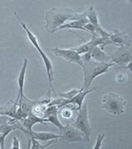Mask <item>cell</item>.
<instances>
[{
    "label": "cell",
    "instance_id": "cell-16",
    "mask_svg": "<svg viewBox=\"0 0 132 149\" xmlns=\"http://www.w3.org/2000/svg\"><path fill=\"white\" fill-rule=\"evenodd\" d=\"M27 63L28 61L27 59L25 58L23 61V65L21 67V70L19 75L17 77V85H18V88H19V93H18V96H17V103L18 102V100L21 99L24 94H23V87H24V83H25V77H26V66H27Z\"/></svg>",
    "mask_w": 132,
    "mask_h": 149
},
{
    "label": "cell",
    "instance_id": "cell-4",
    "mask_svg": "<svg viewBox=\"0 0 132 149\" xmlns=\"http://www.w3.org/2000/svg\"><path fill=\"white\" fill-rule=\"evenodd\" d=\"M125 100L115 93H108L102 97V108L109 113L122 115L125 111Z\"/></svg>",
    "mask_w": 132,
    "mask_h": 149
},
{
    "label": "cell",
    "instance_id": "cell-1",
    "mask_svg": "<svg viewBox=\"0 0 132 149\" xmlns=\"http://www.w3.org/2000/svg\"><path fill=\"white\" fill-rule=\"evenodd\" d=\"M85 15V12L78 13L69 8H54L46 13V28L50 33H54L66 21L78 20Z\"/></svg>",
    "mask_w": 132,
    "mask_h": 149
},
{
    "label": "cell",
    "instance_id": "cell-12",
    "mask_svg": "<svg viewBox=\"0 0 132 149\" xmlns=\"http://www.w3.org/2000/svg\"><path fill=\"white\" fill-rule=\"evenodd\" d=\"M90 54H91V58L93 61H95L97 62H102V63H113L111 58L108 53L105 52L103 51V49L97 46V47H94L91 51H90Z\"/></svg>",
    "mask_w": 132,
    "mask_h": 149
},
{
    "label": "cell",
    "instance_id": "cell-14",
    "mask_svg": "<svg viewBox=\"0 0 132 149\" xmlns=\"http://www.w3.org/2000/svg\"><path fill=\"white\" fill-rule=\"evenodd\" d=\"M21 122H22V126L26 128V130L32 131V126L35 125L36 123H43L48 122V121L46 118L37 117L36 114H33L32 112H31L26 118H24L21 119Z\"/></svg>",
    "mask_w": 132,
    "mask_h": 149
},
{
    "label": "cell",
    "instance_id": "cell-18",
    "mask_svg": "<svg viewBox=\"0 0 132 149\" xmlns=\"http://www.w3.org/2000/svg\"><path fill=\"white\" fill-rule=\"evenodd\" d=\"M85 13H86V17L88 18V22L92 23L93 25H94L96 27H100L97 13V12L93 6H90L89 8L87 11H85Z\"/></svg>",
    "mask_w": 132,
    "mask_h": 149
},
{
    "label": "cell",
    "instance_id": "cell-9",
    "mask_svg": "<svg viewBox=\"0 0 132 149\" xmlns=\"http://www.w3.org/2000/svg\"><path fill=\"white\" fill-rule=\"evenodd\" d=\"M108 39L112 43V45L116 47H131V37L125 32L115 30L113 32H111V35Z\"/></svg>",
    "mask_w": 132,
    "mask_h": 149
},
{
    "label": "cell",
    "instance_id": "cell-3",
    "mask_svg": "<svg viewBox=\"0 0 132 149\" xmlns=\"http://www.w3.org/2000/svg\"><path fill=\"white\" fill-rule=\"evenodd\" d=\"M14 15L17 16V20L19 21V22H20V24L21 25L22 28L26 31V35H27V37H28V38H29L30 42H31L32 45L36 47V49L37 50V52H39V54L41 55V58H42L43 62H44L45 66H46V69L47 77H48V80H49V88H48L47 98L48 99H50V95H51V91H53L52 80H53V77H54V70H53L52 63H51V61H50V60L49 59V57L46 56V54L43 52L42 49H41V47H40V44H39V42H38V40H37V37H36V36H35V35H34V34H33V33L29 30V28L26 27V24H25L23 22L21 21V19L19 17V16L17 15V13L16 12L14 13Z\"/></svg>",
    "mask_w": 132,
    "mask_h": 149
},
{
    "label": "cell",
    "instance_id": "cell-24",
    "mask_svg": "<svg viewBox=\"0 0 132 149\" xmlns=\"http://www.w3.org/2000/svg\"><path fill=\"white\" fill-rule=\"evenodd\" d=\"M128 1H129L130 3H131V2H132V0H128Z\"/></svg>",
    "mask_w": 132,
    "mask_h": 149
},
{
    "label": "cell",
    "instance_id": "cell-19",
    "mask_svg": "<svg viewBox=\"0 0 132 149\" xmlns=\"http://www.w3.org/2000/svg\"><path fill=\"white\" fill-rule=\"evenodd\" d=\"M79 90H76V89H74V90H71L69 92H66V93H59L58 95L61 98H63L64 100H70L71 98H73L77 93H79Z\"/></svg>",
    "mask_w": 132,
    "mask_h": 149
},
{
    "label": "cell",
    "instance_id": "cell-22",
    "mask_svg": "<svg viewBox=\"0 0 132 149\" xmlns=\"http://www.w3.org/2000/svg\"><path fill=\"white\" fill-rule=\"evenodd\" d=\"M12 118H10L9 116H7V115H0V125L3 124V123H6L10 122Z\"/></svg>",
    "mask_w": 132,
    "mask_h": 149
},
{
    "label": "cell",
    "instance_id": "cell-13",
    "mask_svg": "<svg viewBox=\"0 0 132 149\" xmlns=\"http://www.w3.org/2000/svg\"><path fill=\"white\" fill-rule=\"evenodd\" d=\"M15 118L12 119L10 122L3 123L0 125V148L2 149L4 148V140L5 138L13 130H16V125L14 123Z\"/></svg>",
    "mask_w": 132,
    "mask_h": 149
},
{
    "label": "cell",
    "instance_id": "cell-7",
    "mask_svg": "<svg viewBox=\"0 0 132 149\" xmlns=\"http://www.w3.org/2000/svg\"><path fill=\"white\" fill-rule=\"evenodd\" d=\"M115 64H126L131 61V47H118L114 53L108 54Z\"/></svg>",
    "mask_w": 132,
    "mask_h": 149
},
{
    "label": "cell",
    "instance_id": "cell-5",
    "mask_svg": "<svg viewBox=\"0 0 132 149\" xmlns=\"http://www.w3.org/2000/svg\"><path fill=\"white\" fill-rule=\"evenodd\" d=\"M78 115L76 119L71 123V125L75 128L79 129L84 133L85 138L87 139V142H90V137L92 133V127L90 125L88 115V104L87 103L83 104L81 109L78 110Z\"/></svg>",
    "mask_w": 132,
    "mask_h": 149
},
{
    "label": "cell",
    "instance_id": "cell-10",
    "mask_svg": "<svg viewBox=\"0 0 132 149\" xmlns=\"http://www.w3.org/2000/svg\"><path fill=\"white\" fill-rule=\"evenodd\" d=\"M96 88H93V89H89V90H87V91H79V93H77L75 95L71 98L70 100H64V99L62 103L60 104L59 105V108L60 107H63L66 104H74L75 106L77 107V110H79L81 109V107L84 104V98L86 97L87 95H88L89 93L93 92V91H95Z\"/></svg>",
    "mask_w": 132,
    "mask_h": 149
},
{
    "label": "cell",
    "instance_id": "cell-2",
    "mask_svg": "<svg viewBox=\"0 0 132 149\" xmlns=\"http://www.w3.org/2000/svg\"><path fill=\"white\" fill-rule=\"evenodd\" d=\"M115 65V63L97 62L93 59L88 61H83L81 67L84 70V83L80 91L89 90L93 81L97 76L107 72L110 67Z\"/></svg>",
    "mask_w": 132,
    "mask_h": 149
},
{
    "label": "cell",
    "instance_id": "cell-21",
    "mask_svg": "<svg viewBox=\"0 0 132 149\" xmlns=\"http://www.w3.org/2000/svg\"><path fill=\"white\" fill-rule=\"evenodd\" d=\"M127 74L124 72L119 73L116 75V80L117 83H125L127 80Z\"/></svg>",
    "mask_w": 132,
    "mask_h": 149
},
{
    "label": "cell",
    "instance_id": "cell-8",
    "mask_svg": "<svg viewBox=\"0 0 132 149\" xmlns=\"http://www.w3.org/2000/svg\"><path fill=\"white\" fill-rule=\"evenodd\" d=\"M55 56L62 57L64 60H66L69 63H76L81 66L83 63L81 56L79 55L74 49H60V48H53L51 50Z\"/></svg>",
    "mask_w": 132,
    "mask_h": 149
},
{
    "label": "cell",
    "instance_id": "cell-15",
    "mask_svg": "<svg viewBox=\"0 0 132 149\" xmlns=\"http://www.w3.org/2000/svg\"><path fill=\"white\" fill-rule=\"evenodd\" d=\"M88 23V20L86 17V15L82 17L81 18H79L78 20H72L69 22H65L62 26L59 27L58 30L59 29H77V30H83V31H86L84 28L85 24Z\"/></svg>",
    "mask_w": 132,
    "mask_h": 149
},
{
    "label": "cell",
    "instance_id": "cell-17",
    "mask_svg": "<svg viewBox=\"0 0 132 149\" xmlns=\"http://www.w3.org/2000/svg\"><path fill=\"white\" fill-rule=\"evenodd\" d=\"M32 136L35 139H37L40 142H46L53 139H59L61 138V134H56L53 133H45V132H35L32 130L31 131Z\"/></svg>",
    "mask_w": 132,
    "mask_h": 149
},
{
    "label": "cell",
    "instance_id": "cell-20",
    "mask_svg": "<svg viewBox=\"0 0 132 149\" xmlns=\"http://www.w3.org/2000/svg\"><path fill=\"white\" fill-rule=\"evenodd\" d=\"M106 135L103 134V133H99L97 137V141H96L95 146L93 147V149H100L102 148V142L105 139Z\"/></svg>",
    "mask_w": 132,
    "mask_h": 149
},
{
    "label": "cell",
    "instance_id": "cell-23",
    "mask_svg": "<svg viewBox=\"0 0 132 149\" xmlns=\"http://www.w3.org/2000/svg\"><path fill=\"white\" fill-rule=\"evenodd\" d=\"M12 148H17V149L21 148L19 139H17V137H14L13 139H12Z\"/></svg>",
    "mask_w": 132,
    "mask_h": 149
},
{
    "label": "cell",
    "instance_id": "cell-6",
    "mask_svg": "<svg viewBox=\"0 0 132 149\" xmlns=\"http://www.w3.org/2000/svg\"><path fill=\"white\" fill-rule=\"evenodd\" d=\"M60 134L61 138L59 139L66 143H86L87 139L84 135V133L79 129L73 127L67 121L66 125L64 126L63 128L60 130Z\"/></svg>",
    "mask_w": 132,
    "mask_h": 149
},
{
    "label": "cell",
    "instance_id": "cell-11",
    "mask_svg": "<svg viewBox=\"0 0 132 149\" xmlns=\"http://www.w3.org/2000/svg\"><path fill=\"white\" fill-rule=\"evenodd\" d=\"M59 107L58 105H51V106H47L46 108V109L44 110V118H46L48 122L53 123L55 126H56L57 128L61 130L63 128L64 125L59 122V119L58 118V112Z\"/></svg>",
    "mask_w": 132,
    "mask_h": 149
}]
</instances>
